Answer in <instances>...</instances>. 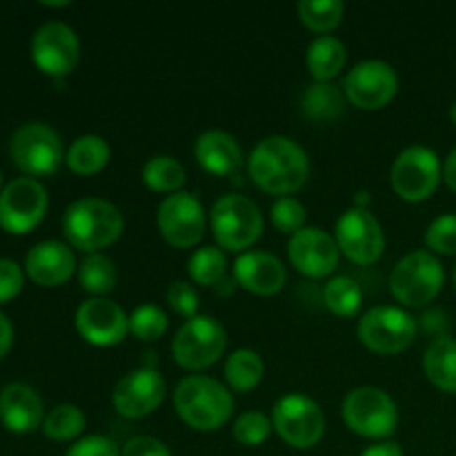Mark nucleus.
Returning a JSON list of instances; mask_svg holds the SVG:
<instances>
[{
    "mask_svg": "<svg viewBox=\"0 0 456 456\" xmlns=\"http://www.w3.org/2000/svg\"><path fill=\"white\" fill-rule=\"evenodd\" d=\"M426 245L435 254H456V214H444L430 223L426 230Z\"/></svg>",
    "mask_w": 456,
    "mask_h": 456,
    "instance_id": "nucleus-38",
    "label": "nucleus"
},
{
    "mask_svg": "<svg viewBox=\"0 0 456 456\" xmlns=\"http://www.w3.org/2000/svg\"><path fill=\"white\" fill-rule=\"evenodd\" d=\"M12 338H13L12 323H9L7 316L0 312V359H3V356L9 352V347H12Z\"/></svg>",
    "mask_w": 456,
    "mask_h": 456,
    "instance_id": "nucleus-44",
    "label": "nucleus"
},
{
    "mask_svg": "<svg viewBox=\"0 0 456 456\" xmlns=\"http://www.w3.org/2000/svg\"><path fill=\"white\" fill-rule=\"evenodd\" d=\"M272 428L289 448L310 450L323 439V410L305 395H285L272 410Z\"/></svg>",
    "mask_w": 456,
    "mask_h": 456,
    "instance_id": "nucleus-9",
    "label": "nucleus"
},
{
    "mask_svg": "<svg viewBox=\"0 0 456 456\" xmlns=\"http://www.w3.org/2000/svg\"><path fill=\"white\" fill-rule=\"evenodd\" d=\"M361 456H403V450L395 441H381V444L365 448Z\"/></svg>",
    "mask_w": 456,
    "mask_h": 456,
    "instance_id": "nucleus-43",
    "label": "nucleus"
},
{
    "mask_svg": "<svg viewBox=\"0 0 456 456\" xmlns=\"http://www.w3.org/2000/svg\"><path fill=\"white\" fill-rule=\"evenodd\" d=\"M167 303L174 312H178L185 319H194L196 312H199V292L194 289V285L187 283V281H176V283L169 285L167 289Z\"/></svg>",
    "mask_w": 456,
    "mask_h": 456,
    "instance_id": "nucleus-39",
    "label": "nucleus"
},
{
    "mask_svg": "<svg viewBox=\"0 0 456 456\" xmlns=\"http://www.w3.org/2000/svg\"><path fill=\"white\" fill-rule=\"evenodd\" d=\"M444 178V165L435 150L412 145L396 156L390 172L395 194L405 203H423L430 199Z\"/></svg>",
    "mask_w": 456,
    "mask_h": 456,
    "instance_id": "nucleus-7",
    "label": "nucleus"
},
{
    "mask_svg": "<svg viewBox=\"0 0 456 456\" xmlns=\"http://www.w3.org/2000/svg\"><path fill=\"white\" fill-rule=\"evenodd\" d=\"M80 288L94 297H105L118 283V272H116L114 261L101 252H94L85 256L78 267Z\"/></svg>",
    "mask_w": 456,
    "mask_h": 456,
    "instance_id": "nucleus-29",
    "label": "nucleus"
},
{
    "mask_svg": "<svg viewBox=\"0 0 456 456\" xmlns=\"http://www.w3.org/2000/svg\"><path fill=\"white\" fill-rule=\"evenodd\" d=\"M227 270V256L221 248H214V245H205V248L196 249L190 256V263H187V274L194 281L196 285H203V288H209V285L221 283L223 276H225Z\"/></svg>",
    "mask_w": 456,
    "mask_h": 456,
    "instance_id": "nucleus-33",
    "label": "nucleus"
},
{
    "mask_svg": "<svg viewBox=\"0 0 456 456\" xmlns=\"http://www.w3.org/2000/svg\"><path fill=\"white\" fill-rule=\"evenodd\" d=\"M444 181L456 194V147L450 151L448 159L444 160Z\"/></svg>",
    "mask_w": 456,
    "mask_h": 456,
    "instance_id": "nucleus-45",
    "label": "nucleus"
},
{
    "mask_svg": "<svg viewBox=\"0 0 456 456\" xmlns=\"http://www.w3.org/2000/svg\"><path fill=\"white\" fill-rule=\"evenodd\" d=\"M338 252L341 249L337 239L321 227H303L288 245L289 263L307 279H323L332 274L338 265Z\"/></svg>",
    "mask_w": 456,
    "mask_h": 456,
    "instance_id": "nucleus-19",
    "label": "nucleus"
},
{
    "mask_svg": "<svg viewBox=\"0 0 456 456\" xmlns=\"http://www.w3.org/2000/svg\"><path fill=\"white\" fill-rule=\"evenodd\" d=\"M323 303L332 314L350 319V316L359 314L363 292H361L359 283L350 276H334L323 288Z\"/></svg>",
    "mask_w": 456,
    "mask_h": 456,
    "instance_id": "nucleus-31",
    "label": "nucleus"
},
{
    "mask_svg": "<svg viewBox=\"0 0 456 456\" xmlns=\"http://www.w3.org/2000/svg\"><path fill=\"white\" fill-rule=\"evenodd\" d=\"M346 45L337 36H319L307 47V69L316 83H330L346 67Z\"/></svg>",
    "mask_w": 456,
    "mask_h": 456,
    "instance_id": "nucleus-26",
    "label": "nucleus"
},
{
    "mask_svg": "<svg viewBox=\"0 0 456 456\" xmlns=\"http://www.w3.org/2000/svg\"><path fill=\"white\" fill-rule=\"evenodd\" d=\"M76 330L92 346L114 347L129 332V316L118 303L105 297H94L80 303L76 310Z\"/></svg>",
    "mask_w": 456,
    "mask_h": 456,
    "instance_id": "nucleus-18",
    "label": "nucleus"
},
{
    "mask_svg": "<svg viewBox=\"0 0 456 456\" xmlns=\"http://www.w3.org/2000/svg\"><path fill=\"white\" fill-rule=\"evenodd\" d=\"M9 154L16 167L29 176L53 174L67 156L56 129L45 123H25L18 127L9 142Z\"/></svg>",
    "mask_w": 456,
    "mask_h": 456,
    "instance_id": "nucleus-11",
    "label": "nucleus"
},
{
    "mask_svg": "<svg viewBox=\"0 0 456 456\" xmlns=\"http://www.w3.org/2000/svg\"><path fill=\"white\" fill-rule=\"evenodd\" d=\"M445 272L439 258L426 249L410 252L395 265L390 276V292L408 307H423L439 297Z\"/></svg>",
    "mask_w": 456,
    "mask_h": 456,
    "instance_id": "nucleus-5",
    "label": "nucleus"
},
{
    "mask_svg": "<svg viewBox=\"0 0 456 456\" xmlns=\"http://www.w3.org/2000/svg\"><path fill=\"white\" fill-rule=\"evenodd\" d=\"M22 289V270L12 258H0V303L9 301Z\"/></svg>",
    "mask_w": 456,
    "mask_h": 456,
    "instance_id": "nucleus-41",
    "label": "nucleus"
},
{
    "mask_svg": "<svg viewBox=\"0 0 456 456\" xmlns=\"http://www.w3.org/2000/svg\"><path fill=\"white\" fill-rule=\"evenodd\" d=\"M263 374H265V363H263L258 352L240 347V350H234L227 356L225 381L239 395L252 392L263 381Z\"/></svg>",
    "mask_w": 456,
    "mask_h": 456,
    "instance_id": "nucleus-28",
    "label": "nucleus"
},
{
    "mask_svg": "<svg viewBox=\"0 0 456 456\" xmlns=\"http://www.w3.org/2000/svg\"><path fill=\"white\" fill-rule=\"evenodd\" d=\"M356 332L374 354H401L417 338V321L401 307L379 305L361 316Z\"/></svg>",
    "mask_w": 456,
    "mask_h": 456,
    "instance_id": "nucleus-10",
    "label": "nucleus"
},
{
    "mask_svg": "<svg viewBox=\"0 0 456 456\" xmlns=\"http://www.w3.org/2000/svg\"><path fill=\"white\" fill-rule=\"evenodd\" d=\"M272 223L283 234H297L305 227V208L301 200L292 199V196H281L274 205H272Z\"/></svg>",
    "mask_w": 456,
    "mask_h": 456,
    "instance_id": "nucleus-37",
    "label": "nucleus"
},
{
    "mask_svg": "<svg viewBox=\"0 0 456 456\" xmlns=\"http://www.w3.org/2000/svg\"><path fill=\"white\" fill-rule=\"evenodd\" d=\"M125 221L120 209L105 199H78L65 209L62 232L76 249L94 254L120 239Z\"/></svg>",
    "mask_w": 456,
    "mask_h": 456,
    "instance_id": "nucleus-3",
    "label": "nucleus"
},
{
    "mask_svg": "<svg viewBox=\"0 0 456 456\" xmlns=\"http://www.w3.org/2000/svg\"><path fill=\"white\" fill-rule=\"evenodd\" d=\"M343 421L354 435L365 439H386L396 430L399 410L395 399L381 387L363 386L343 401Z\"/></svg>",
    "mask_w": 456,
    "mask_h": 456,
    "instance_id": "nucleus-6",
    "label": "nucleus"
},
{
    "mask_svg": "<svg viewBox=\"0 0 456 456\" xmlns=\"http://www.w3.org/2000/svg\"><path fill=\"white\" fill-rule=\"evenodd\" d=\"M110 156L111 151L105 138L87 134V136H80L71 142L65 163L74 174L89 176V174H98L101 169H105L110 163Z\"/></svg>",
    "mask_w": 456,
    "mask_h": 456,
    "instance_id": "nucleus-27",
    "label": "nucleus"
},
{
    "mask_svg": "<svg viewBox=\"0 0 456 456\" xmlns=\"http://www.w3.org/2000/svg\"><path fill=\"white\" fill-rule=\"evenodd\" d=\"M0 181H3V176H0Z\"/></svg>",
    "mask_w": 456,
    "mask_h": 456,
    "instance_id": "nucleus-48",
    "label": "nucleus"
},
{
    "mask_svg": "<svg viewBox=\"0 0 456 456\" xmlns=\"http://www.w3.org/2000/svg\"><path fill=\"white\" fill-rule=\"evenodd\" d=\"M31 58L45 74L67 76L78 65V36L65 22H45L31 38Z\"/></svg>",
    "mask_w": 456,
    "mask_h": 456,
    "instance_id": "nucleus-17",
    "label": "nucleus"
},
{
    "mask_svg": "<svg viewBox=\"0 0 456 456\" xmlns=\"http://www.w3.org/2000/svg\"><path fill=\"white\" fill-rule=\"evenodd\" d=\"M399 92V76L395 67L383 61H363L350 69L343 80L347 102L365 111L381 110Z\"/></svg>",
    "mask_w": 456,
    "mask_h": 456,
    "instance_id": "nucleus-13",
    "label": "nucleus"
},
{
    "mask_svg": "<svg viewBox=\"0 0 456 456\" xmlns=\"http://www.w3.org/2000/svg\"><path fill=\"white\" fill-rule=\"evenodd\" d=\"M423 370L428 381L441 392L456 395V341L450 337H439L428 346L423 356Z\"/></svg>",
    "mask_w": 456,
    "mask_h": 456,
    "instance_id": "nucleus-25",
    "label": "nucleus"
},
{
    "mask_svg": "<svg viewBox=\"0 0 456 456\" xmlns=\"http://www.w3.org/2000/svg\"><path fill=\"white\" fill-rule=\"evenodd\" d=\"M212 232L223 252H245L263 232V214L254 200L240 194H225L212 208Z\"/></svg>",
    "mask_w": 456,
    "mask_h": 456,
    "instance_id": "nucleus-4",
    "label": "nucleus"
},
{
    "mask_svg": "<svg viewBox=\"0 0 456 456\" xmlns=\"http://www.w3.org/2000/svg\"><path fill=\"white\" fill-rule=\"evenodd\" d=\"M450 118H452V123L456 125V102L452 107H450Z\"/></svg>",
    "mask_w": 456,
    "mask_h": 456,
    "instance_id": "nucleus-46",
    "label": "nucleus"
},
{
    "mask_svg": "<svg viewBox=\"0 0 456 456\" xmlns=\"http://www.w3.org/2000/svg\"><path fill=\"white\" fill-rule=\"evenodd\" d=\"M167 314L160 310L159 305H147L136 307L129 316V332L138 338V341L154 343L159 338H163V334L167 332Z\"/></svg>",
    "mask_w": 456,
    "mask_h": 456,
    "instance_id": "nucleus-35",
    "label": "nucleus"
},
{
    "mask_svg": "<svg viewBox=\"0 0 456 456\" xmlns=\"http://www.w3.org/2000/svg\"><path fill=\"white\" fill-rule=\"evenodd\" d=\"M165 379L156 368L132 370L116 383L111 392L114 410L125 419H142L154 412L165 399Z\"/></svg>",
    "mask_w": 456,
    "mask_h": 456,
    "instance_id": "nucleus-16",
    "label": "nucleus"
},
{
    "mask_svg": "<svg viewBox=\"0 0 456 456\" xmlns=\"http://www.w3.org/2000/svg\"><path fill=\"white\" fill-rule=\"evenodd\" d=\"M123 456H172L167 445L154 436H134L120 450Z\"/></svg>",
    "mask_w": 456,
    "mask_h": 456,
    "instance_id": "nucleus-42",
    "label": "nucleus"
},
{
    "mask_svg": "<svg viewBox=\"0 0 456 456\" xmlns=\"http://www.w3.org/2000/svg\"><path fill=\"white\" fill-rule=\"evenodd\" d=\"M65 456H123L120 454L118 444L110 436L92 435L85 436V439L76 441Z\"/></svg>",
    "mask_w": 456,
    "mask_h": 456,
    "instance_id": "nucleus-40",
    "label": "nucleus"
},
{
    "mask_svg": "<svg viewBox=\"0 0 456 456\" xmlns=\"http://www.w3.org/2000/svg\"><path fill=\"white\" fill-rule=\"evenodd\" d=\"M343 12L346 7L341 0H303L297 4V13L303 25L323 36L341 25Z\"/></svg>",
    "mask_w": 456,
    "mask_h": 456,
    "instance_id": "nucleus-32",
    "label": "nucleus"
},
{
    "mask_svg": "<svg viewBox=\"0 0 456 456\" xmlns=\"http://www.w3.org/2000/svg\"><path fill=\"white\" fill-rule=\"evenodd\" d=\"M25 267L34 283L43 285V288H56L74 274L76 258L65 243L43 240L29 249Z\"/></svg>",
    "mask_w": 456,
    "mask_h": 456,
    "instance_id": "nucleus-21",
    "label": "nucleus"
},
{
    "mask_svg": "<svg viewBox=\"0 0 456 456\" xmlns=\"http://www.w3.org/2000/svg\"><path fill=\"white\" fill-rule=\"evenodd\" d=\"M156 223L172 248H194L205 234V209L196 196L187 191L169 194L156 212Z\"/></svg>",
    "mask_w": 456,
    "mask_h": 456,
    "instance_id": "nucleus-14",
    "label": "nucleus"
},
{
    "mask_svg": "<svg viewBox=\"0 0 456 456\" xmlns=\"http://www.w3.org/2000/svg\"><path fill=\"white\" fill-rule=\"evenodd\" d=\"M47 191L36 178L22 176L0 191V227L12 234H25L43 221Z\"/></svg>",
    "mask_w": 456,
    "mask_h": 456,
    "instance_id": "nucleus-15",
    "label": "nucleus"
},
{
    "mask_svg": "<svg viewBox=\"0 0 456 456\" xmlns=\"http://www.w3.org/2000/svg\"><path fill=\"white\" fill-rule=\"evenodd\" d=\"M0 419L12 432H31L43 419V401L34 387L25 383H9L0 392Z\"/></svg>",
    "mask_w": 456,
    "mask_h": 456,
    "instance_id": "nucleus-22",
    "label": "nucleus"
},
{
    "mask_svg": "<svg viewBox=\"0 0 456 456\" xmlns=\"http://www.w3.org/2000/svg\"><path fill=\"white\" fill-rule=\"evenodd\" d=\"M85 430V414L83 410L71 403L56 405L52 412L45 417L43 432L45 436L53 441H71Z\"/></svg>",
    "mask_w": 456,
    "mask_h": 456,
    "instance_id": "nucleus-34",
    "label": "nucleus"
},
{
    "mask_svg": "<svg viewBox=\"0 0 456 456\" xmlns=\"http://www.w3.org/2000/svg\"><path fill=\"white\" fill-rule=\"evenodd\" d=\"M234 279L248 292L272 297L283 289L288 281L283 263L270 252H243L234 261Z\"/></svg>",
    "mask_w": 456,
    "mask_h": 456,
    "instance_id": "nucleus-20",
    "label": "nucleus"
},
{
    "mask_svg": "<svg viewBox=\"0 0 456 456\" xmlns=\"http://www.w3.org/2000/svg\"><path fill=\"white\" fill-rule=\"evenodd\" d=\"M334 232H337L334 239H337L338 249L356 265H372L386 249L381 223L370 209L352 208L343 212Z\"/></svg>",
    "mask_w": 456,
    "mask_h": 456,
    "instance_id": "nucleus-12",
    "label": "nucleus"
},
{
    "mask_svg": "<svg viewBox=\"0 0 456 456\" xmlns=\"http://www.w3.org/2000/svg\"><path fill=\"white\" fill-rule=\"evenodd\" d=\"M174 408L183 423L199 432H212L230 421L234 412V399L216 379L191 374L183 379L174 390Z\"/></svg>",
    "mask_w": 456,
    "mask_h": 456,
    "instance_id": "nucleus-2",
    "label": "nucleus"
},
{
    "mask_svg": "<svg viewBox=\"0 0 456 456\" xmlns=\"http://www.w3.org/2000/svg\"><path fill=\"white\" fill-rule=\"evenodd\" d=\"M272 432V419H267L263 412H243L234 421V439L239 441L240 445H248V448H254V445H261L263 441H267Z\"/></svg>",
    "mask_w": 456,
    "mask_h": 456,
    "instance_id": "nucleus-36",
    "label": "nucleus"
},
{
    "mask_svg": "<svg viewBox=\"0 0 456 456\" xmlns=\"http://www.w3.org/2000/svg\"><path fill=\"white\" fill-rule=\"evenodd\" d=\"M249 178L274 196L294 194L310 178V159L297 141L270 136L256 142L248 160Z\"/></svg>",
    "mask_w": 456,
    "mask_h": 456,
    "instance_id": "nucleus-1",
    "label": "nucleus"
},
{
    "mask_svg": "<svg viewBox=\"0 0 456 456\" xmlns=\"http://www.w3.org/2000/svg\"><path fill=\"white\" fill-rule=\"evenodd\" d=\"M227 347V334L214 316L196 314L181 325L172 341V356L183 370H205L216 363Z\"/></svg>",
    "mask_w": 456,
    "mask_h": 456,
    "instance_id": "nucleus-8",
    "label": "nucleus"
},
{
    "mask_svg": "<svg viewBox=\"0 0 456 456\" xmlns=\"http://www.w3.org/2000/svg\"><path fill=\"white\" fill-rule=\"evenodd\" d=\"M142 183L154 191L176 194L185 185V167L174 156H151L142 167Z\"/></svg>",
    "mask_w": 456,
    "mask_h": 456,
    "instance_id": "nucleus-30",
    "label": "nucleus"
},
{
    "mask_svg": "<svg viewBox=\"0 0 456 456\" xmlns=\"http://www.w3.org/2000/svg\"><path fill=\"white\" fill-rule=\"evenodd\" d=\"M454 288H456V270H454Z\"/></svg>",
    "mask_w": 456,
    "mask_h": 456,
    "instance_id": "nucleus-47",
    "label": "nucleus"
},
{
    "mask_svg": "<svg viewBox=\"0 0 456 456\" xmlns=\"http://www.w3.org/2000/svg\"><path fill=\"white\" fill-rule=\"evenodd\" d=\"M346 94L332 83H312L301 96V111L316 125H330L346 111Z\"/></svg>",
    "mask_w": 456,
    "mask_h": 456,
    "instance_id": "nucleus-24",
    "label": "nucleus"
},
{
    "mask_svg": "<svg viewBox=\"0 0 456 456\" xmlns=\"http://www.w3.org/2000/svg\"><path fill=\"white\" fill-rule=\"evenodd\" d=\"M194 156L200 167L214 176H230L243 163V151L236 138L221 129L200 134L194 142Z\"/></svg>",
    "mask_w": 456,
    "mask_h": 456,
    "instance_id": "nucleus-23",
    "label": "nucleus"
}]
</instances>
